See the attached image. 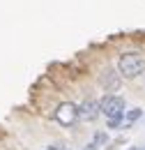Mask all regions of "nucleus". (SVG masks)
I'll list each match as a JSON object with an SVG mask.
<instances>
[{
    "label": "nucleus",
    "mask_w": 145,
    "mask_h": 150,
    "mask_svg": "<svg viewBox=\"0 0 145 150\" xmlns=\"http://www.w3.org/2000/svg\"><path fill=\"white\" fill-rule=\"evenodd\" d=\"M99 109L106 118H113V115H125V99L115 93H108L99 99Z\"/></svg>",
    "instance_id": "3"
},
{
    "label": "nucleus",
    "mask_w": 145,
    "mask_h": 150,
    "mask_svg": "<svg viewBox=\"0 0 145 150\" xmlns=\"http://www.w3.org/2000/svg\"><path fill=\"white\" fill-rule=\"evenodd\" d=\"M85 150H97V143H90V146H85Z\"/></svg>",
    "instance_id": "9"
},
{
    "label": "nucleus",
    "mask_w": 145,
    "mask_h": 150,
    "mask_svg": "<svg viewBox=\"0 0 145 150\" xmlns=\"http://www.w3.org/2000/svg\"><path fill=\"white\" fill-rule=\"evenodd\" d=\"M99 113H101V109H99L97 99H85L83 104H78V120L81 122H92Z\"/></svg>",
    "instance_id": "4"
},
{
    "label": "nucleus",
    "mask_w": 145,
    "mask_h": 150,
    "mask_svg": "<svg viewBox=\"0 0 145 150\" xmlns=\"http://www.w3.org/2000/svg\"><path fill=\"white\" fill-rule=\"evenodd\" d=\"M143 115V109H131V111L125 113V127H131L134 122H138Z\"/></svg>",
    "instance_id": "6"
},
{
    "label": "nucleus",
    "mask_w": 145,
    "mask_h": 150,
    "mask_svg": "<svg viewBox=\"0 0 145 150\" xmlns=\"http://www.w3.org/2000/svg\"><path fill=\"white\" fill-rule=\"evenodd\" d=\"M122 118H125V115H113V118H106V127H108V129H120V127H122Z\"/></svg>",
    "instance_id": "7"
},
{
    "label": "nucleus",
    "mask_w": 145,
    "mask_h": 150,
    "mask_svg": "<svg viewBox=\"0 0 145 150\" xmlns=\"http://www.w3.org/2000/svg\"><path fill=\"white\" fill-rule=\"evenodd\" d=\"M106 139H108V136H106V132H99V134H94L92 143H97V148H99V146H104V143H106Z\"/></svg>",
    "instance_id": "8"
},
{
    "label": "nucleus",
    "mask_w": 145,
    "mask_h": 150,
    "mask_svg": "<svg viewBox=\"0 0 145 150\" xmlns=\"http://www.w3.org/2000/svg\"><path fill=\"white\" fill-rule=\"evenodd\" d=\"M46 150H60V148H46Z\"/></svg>",
    "instance_id": "10"
},
{
    "label": "nucleus",
    "mask_w": 145,
    "mask_h": 150,
    "mask_svg": "<svg viewBox=\"0 0 145 150\" xmlns=\"http://www.w3.org/2000/svg\"><path fill=\"white\" fill-rule=\"evenodd\" d=\"M118 72L125 79H138L145 72V58L138 51H127L118 60Z\"/></svg>",
    "instance_id": "1"
},
{
    "label": "nucleus",
    "mask_w": 145,
    "mask_h": 150,
    "mask_svg": "<svg viewBox=\"0 0 145 150\" xmlns=\"http://www.w3.org/2000/svg\"><path fill=\"white\" fill-rule=\"evenodd\" d=\"M53 120L58 125H62V127H74L76 120H78V106H76L74 102H62V104H58L55 111H53Z\"/></svg>",
    "instance_id": "2"
},
{
    "label": "nucleus",
    "mask_w": 145,
    "mask_h": 150,
    "mask_svg": "<svg viewBox=\"0 0 145 150\" xmlns=\"http://www.w3.org/2000/svg\"><path fill=\"white\" fill-rule=\"evenodd\" d=\"M131 150H138V148H131Z\"/></svg>",
    "instance_id": "11"
},
{
    "label": "nucleus",
    "mask_w": 145,
    "mask_h": 150,
    "mask_svg": "<svg viewBox=\"0 0 145 150\" xmlns=\"http://www.w3.org/2000/svg\"><path fill=\"white\" fill-rule=\"evenodd\" d=\"M99 83H101V88H104L106 93H118L120 86H122V74L115 72V69H106V72L101 74V79H99Z\"/></svg>",
    "instance_id": "5"
}]
</instances>
